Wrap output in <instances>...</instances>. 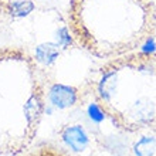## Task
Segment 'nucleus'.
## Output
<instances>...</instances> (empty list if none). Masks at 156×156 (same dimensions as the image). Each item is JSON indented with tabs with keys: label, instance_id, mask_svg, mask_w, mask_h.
I'll return each mask as SVG.
<instances>
[{
	"label": "nucleus",
	"instance_id": "nucleus-1",
	"mask_svg": "<svg viewBox=\"0 0 156 156\" xmlns=\"http://www.w3.org/2000/svg\"><path fill=\"white\" fill-rule=\"evenodd\" d=\"M95 107L128 135L156 122V53L133 51L104 61L84 85Z\"/></svg>",
	"mask_w": 156,
	"mask_h": 156
},
{
	"label": "nucleus",
	"instance_id": "nucleus-2",
	"mask_svg": "<svg viewBox=\"0 0 156 156\" xmlns=\"http://www.w3.org/2000/svg\"><path fill=\"white\" fill-rule=\"evenodd\" d=\"M68 29L84 51L111 60L139 51L156 34L155 0H71Z\"/></svg>",
	"mask_w": 156,
	"mask_h": 156
},
{
	"label": "nucleus",
	"instance_id": "nucleus-3",
	"mask_svg": "<svg viewBox=\"0 0 156 156\" xmlns=\"http://www.w3.org/2000/svg\"><path fill=\"white\" fill-rule=\"evenodd\" d=\"M45 78L36 58L19 47L0 48V156L31 148L44 116Z\"/></svg>",
	"mask_w": 156,
	"mask_h": 156
},
{
	"label": "nucleus",
	"instance_id": "nucleus-4",
	"mask_svg": "<svg viewBox=\"0 0 156 156\" xmlns=\"http://www.w3.org/2000/svg\"><path fill=\"white\" fill-rule=\"evenodd\" d=\"M131 136L126 156H156V122Z\"/></svg>",
	"mask_w": 156,
	"mask_h": 156
},
{
	"label": "nucleus",
	"instance_id": "nucleus-5",
	"mask_svg": "<svg viewBox=\"0 0 156 156\" xmlns=\"http://www.w3.org/2000/svg\"><path fill=\"white\" fill-rule=\"evenodd\" d=\"M24 156H70V153L54 144H41L37 148L26 151Z\"/></svg>",
	"mask_w": 156,
	"mask_h": 156
},
{
	"label": "nucleus",
	"instance_id": "nucleus-6",
	"mask_svg": "<svg viewBox=\"0 0 156 156\" xmlns=\"http://www.w3.org/2000/svg\"><path fill=\"white\" fill-rule=\"evenodd\" d=\"M17 0H0V6L3 7H10L13 3H16Z\"/></svg>",
	"mask_w": 156,
	"mask_h": 156
}]
</instances>
